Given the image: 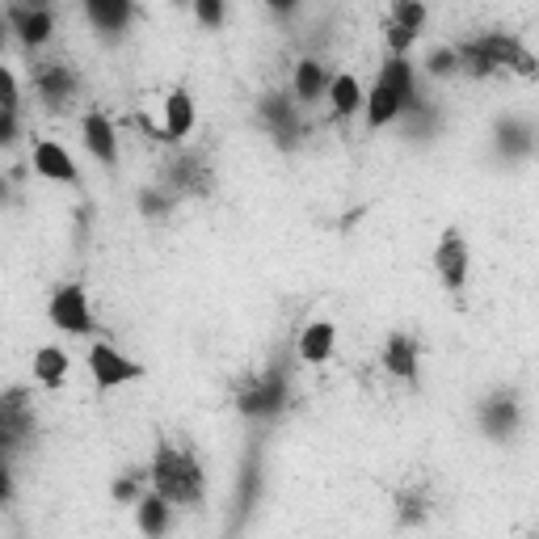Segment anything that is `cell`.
I'll return each instance as SVG.
<instances>
[{
    "label": "cell",
    "instance_id": "1",
    "mask_svg": "<svg viewBox=\"0 0 539 539\" xmlns=\"http://www.w3.org/2000/svg\"><path fill=\"white\" fill-rule=\"evenodd\" d=\"M232 396H236V409H241L249 422H274V417L291 405V358L278 350L257 375L241 379Z\"/></svg>",
    "mask_w": 539,
    "mask_h": 539
},
{
    "label": "cell",
    "instance_id": "2",
    "mask_svg": "<svg viewBox=\"0 0 539 539\" xmlns=\"http://www.w3.org/2000/svg\"><path fill=\"white\" fill-rule=\"evenodd\" d=\"M152 485L165 502H177V506H198L207 493V481H203V464L194 459V451H182L173 447L169 438L156 443V455H152Z\"/></svg>",
    "mask_w": 539,
    "mask_h": 539
},
{
    "label": "cell",
    "instance_id": "3",
    "mask_svg": "<svg viewBox=\"0 0 539 539\" xmlns=\"http://www.w3.org/2000/svg\"><path fill=\"white\" fill-rule=\"evenodd\" d=\"M156 186H165L173 198H207L215 190V169H211V156L207 152H177L161 165L156 173Z\"/></svg>",
    "mask_w": 539,
    "mask_h": 539
},
{
    "label": "cell",
    "instance_id": "4",
    "mask_svg": "<svg viewBox=\"0 0 539 539\" xmlns=\"http://www.w3.org/2000/svg\"><path fill=\"white\" fill-rule=\"evenodd\" d=\"M257 118H262V127L274 135V144L287 152L308 139V123H304V114H299V102L283 89H274L257 102Z\"/></svg>",
    "mask_w": 539,
    "mask_h": 539
},
{
    "label": "cell",
    "instance_id": "5",
    "mask_svg": "<svg viewBox=\"0 0 539 539\" xmlns=\"http://www.w3.org/2000/svg\"><path fill=\"white\" fill-rule=\"evenodd\" d=\"M30 81H34L38 102H43L47 110H55V114H68V110L76 106V97H81V76H76V68L64 64V59H47V64H34Z\"/></svg>",
    "mask_w": 539,
    "mask_h": 539
},
{
    "label": "cell",
    "instance_id": "6",
    "mask_svg": "<svg viewBox=\"0 0 539 539\" xmlns=\"http://www.w3.org/2000/svg\"><path fill=\"white\" fill-rule=\"evenodd\" d=\"M257 497H262V443H249V451H245V464H241V472H236V489H232V518H228V535L224 539H236L245 531V523H249V514H253V506H257Z\"/></svg>",
    "mask_w": 539,
    "mask_h": 539
},
{
    "label": "cell",
    "instance_id": "7",
    "mask_svg": "<svg viewBox=\"0 0 539 539\" xmlns=\"http://www.w3.org/2000/svg\"><path fill=\"white\" fill-rule=\"evenodd\" d=\"M476 422H481V430L489 438H497V443H506V438H514L518 422H523V405H518V392L514 388H493L481 405H476Z\"/></svg>",
    "mask_w": 539,
    "mask_h": 539
},
{
    "label": "cell",
    "instance_id": "8",
    "mask_svg": "<svg viewBox=\"0 0 539 539\" xmlns=\"http://www.w3.org/2000/svg\"><path fill=\"white\" fill-rule=\"evenodd\" d=\"M476 47H481V51L493 59V68H497V72L539 76V59L523 47V38H518V34H502V30H493V34H481V38H476Z\"/></svg>",
    "mask_w": 539,
    "mask_h": 539
},
{
    "label": "cell",
    "instance_id": "9",
    "mask_svg": "<svg viewBox=\"0 0 539 539\" xmlns=\"http://www.w3.org/2000/svg\"><path fill=\"white\" fill-rule=\"evenodd\" d=\"M51 325L55 329H64V333H97V321L89 316V295H85V287H76V283H68V287H59L55 295H51Z\"/></svg>",
    "mask_w": 539,
    "mask_h": 539
},
{
    "label": "cell",
    "instance_id": "10",
    "mask_svg": "<svg viewBox=\"0 0 539 539\" xmlns=\"http://www.w3.org/2000/svg\"><path fill=\"white\" fill-rule=\"evenodd\" d=\"M26 388H9L0 396V438H5V451L13 455L17 447L34 438V413L26 409Z\"/></svg>",
    "mask_w": 539,
    "mask_h": 539
},
{
    "label": "cell",
    "instance_id": "11",
    "mask_svg": "<svg viewBox=\"0 0 539 539\" xmlns=\"http://www.w3.org/2000/svg\"><path fill=\"white\" fill-rule=\"evenodd\" d=\"M468 266H472V257H468L464 236H459L455 228L443 232V241H438V249H434V270H438V278H443L451 291H464V283H468Z\"/></svg>",
    "mask_w": 539,
    "mask_h": 539
},
{
    "label": "cell",
    "instance_id": "12",
    "mask_svg": "<svg viewBox=\"0 0 539 539\" xmlns=\"http://www.w3.org/2000/svg\"><path fill=\"white\" fill-rule=\"evenodd\" d=\"M89 367H93V379H97V388H118V384H131V379H139L144 375V367L139 363H131V358H123L114 346H106V342H97L93 350H89Z\"/></svg>",
    "mask_w": 539,
    "mask_h": 539
},
{
    "label": "cell",
    "instance_id": "13",
    "mask_svg": "<svg viewBox=\"0 0 539 539\" xmlns=\"http://www.w3.org/2000/svg\"><path fill=\"white\" fill-rule=\"evenodd\" d=\"M493 148L506 161H518V156H531L539 148V131L531 123H523V118H502L493 127Z\"/></svg>",
    "mask_w": 539,
    "mask_h": 539
},
{
    "label": "cell",
    "instance_id": "14",
    "mask_svg": "<svg viewBox=\"0 0 539 539\" xmlns=\"http://www.w3.org/2000/svg\"><path fill=\"white\" fill-rule=\"evenodd\" d=\"M5 22L13 26V34L22 38L26 47H43L51 38V9H30V5H9Z\"/></svg>",
    "mask_w": 539,
    "mask_h": 539
},
{
    "label": "cell",
    "instance_id": "15",
    "mask_svg": "<svg viewBox=\"0 0 539 539\" xmlns=\"http://www.w3.org/2000/svg\"><path fill=\"white\" fill-rule=\"evenodd\" d=\"M422 22H426V9H422V5H413V0H401V5H392V26H388V47H392V55H405V47L417 38Z\"/></svg>",
    "mask_w": 539,
    "mask_h": 539
},
{
    "label": "cell",
    "instance_id": "16",
    "mask_svg": "<svg viewBox=\"0 0 539 539\" xmlns=\"http://www.w3.org/2000/svg\"><path fill=\"white\" fill-rule=\"evenodd\" d=\"M34 169L43 173V177H51V182H68V186H81V173H76V165H72L68 148L51 144V139H43V144L34 148Z\"/></svg>",
    "mask_w": 539,
    "mask_h": 539
},
{
    "label": "cell",
    "instance_id": "17",
    "mask_svg": "<svg viewBox=\"0 0 539 539\" xmlns=\"http://www.w3.org/2000/svg\"><path fill=\"white\" fill-rule=\"evenodd\" d=\"M85 144H89V152L97 156L102 165H118V139H114V123L102 114V110H89L85 114Z\"/></svg>",
    "mask_w": 539,
    "mask_h": 539
},
{
    "label": "cell",
    "instance_id": "18",
    "mask_svg": "<svg viewBox=\"0 0 539 539\" xmlns=\"http://www.w3.org/2000/svg\"><path fill=\"white\" fill-rule=\"evenodd\" d=\"M417 350H422V342L409 333H392L388 346H384V367L396 375V379H409V384H417Z\"/></svg>",
    "mask_w": 539,
    "mask_h": 539
},
{
    "label": "cell",
    "instance_id": "19",
    "mask_svg": "<svg viewBox=\"0 0 539 539\" xmlns=\"http://www.w3.org/2000/svg\"><path fill=\"white\" fill-rule=\"evenodd\" d=\"M89 22L102 30L106 38H118L127 26H131V17H135V9L127 5V0H89Z\"/></svg>",
    "mask_w": 539,
    "mask_h": 539
},
{
    "label": "cell",
    "instance_id": "20",
    "mask_svg": "<svg viewBox=\"0 0 539 539\" xmlns=\"http://www.w3.org/2000/svg\"><path fill=\"white\" fill-rule=\"evenodd\" d=\"M333 89V76L316 64V59H299V68H295V102H321V93Z\"/></svg>",
    "mask_w": 539,
    "mask_h": 539
},
{
    "label": "cell",
    "instance_id": "21",
    "mask_svg": "<svg viewBox=\"0 0 539 539\" xmlns=\"http://www.w3.org/2000/svg\"><path fill=\"white\" fill-rule=\"evenodd\" d=\"M379 85H388L396 97H401V110H409L417 102V85H413V68H409V59L405 55H392L384 72H379Z\"/></svg>",
    "mask_w": 539,
    "mask_h": 539
},
{
    "label": "cell",
    "instance_id": "22",
    "mask_svg": "<svg viewBox=\"0 0 539 539\" xmlns=\"http://www.w3.org/2000/svg\"><path fill=\"white\" fill-rule=\"evenodd\" d=\"M333 342H337V329L329 321H316L299 333V358H304V363H325L333 354Z\"/></svg>",
    "mask_w": 539,
    "mask_h": 539
},
{
    "label": "cell",
    "instance_id": "23",
    "mask_svg": "<svg viewBox=\"0 0 539 539\" xmlns=\"http://www.w3.org/2000/svg\"><path fill=\"white\" fill-rule=\"evenodd\" d=\"M430 510H434V502H430L426 489H401L396 493V523L401 527H422L430 518Z\"/></svg>",
    "mask_w": 539,
    "mask_h": 539
},
{
    "label": "cell",
    "instance_id": "24",
    "mask_svg": "<svg viewBox=\"0 0 539 539\" xmlns=\"http://www.w3.org/2000/svg\"><path fill=\"white\" fill-rule=\"evenodd\" d=\"M135 518H139V531H144L148 539H161V535H169V502L161 493H152V497H144L139 502V510H135Z\"/></svg>",
    "mask_w": 539,
    "mask_h": 539
},
{
    "label": "cell",
    "instance_id": "25",
    "mask_svg": "<svg viewBox=\"0 0 539 539\" xmlns=\"http://www.w3.org/2000/svg\"><path fill=\"white\" fill-rule=\"evenodd\" d=\"M165 118H169V127H165L169 144H177L182 135H190V127H194V106H190V93H186V89H173V93H169Z\"/></svg>",
    "mask_w": 539,
    "mask_h": 539
},
{
    "label": "cell",
    "instance_id": "26",
    "mask_svg": "<svg viewBox=\"0 0 539 539\" xmlns=\"http://www.w3.org/2000/svg\"><path fill=\"white\" fill-rule=\"evenodd\" d=\"M34 375L43 379L47 388H59V384H64V375H68V354L55 350V346H43L34 354Z\"/></svg>",
    "mask_w": 539,
    "mask_h": 539
},
{
    "label": "cell",
    "instance_id": "27",
    "mask_svg": "<svg viewBox=\"0 0 539 539\" xmlns=\"http://www.w3.org/2000/svg\"><path fill=\"white\" fill-rule=\"evenodd\" d=\"M401 114V97H396L388 85H375L371 89V102H367V127H384Z\"/></svg>",
    "mask_w": 539,
    "mask_h": 539
},
{
    "label": "cell",
    "instance_id": "28",
    "mask_svg": "<svg viewBox=\"0 0 539 539\" xmlns=\"http://www.w3.org/2000/svg\"><path fill=\"white\" fill-rule=\"evenodd\" d=\"M329 97H333V118H350L358 106H363V89H358L354 76H333Z\"/></svg>",
    "mask_w": 539,
    "mask_h": 539
},
{
    "label": "cell",
    "instance_id": "29",
    "mask_svg": "<svg viewBox=\"0 0 539 539\" xmlns=\"http://www.w3.org/2000/svg\"><path fill=\"white\" fill-rule=\"evenodd\" d=\"M455 55H459V72H468L472 81H485V76H493L497 68H493V59L476 47V38H468V43H459L455 47Z\"/></svg>",
    "mask_w": 539,
    "mask_h": 539
},
{
    "label": "cell",
    "instance_id": "30",
    "mask_svg": "<svg viewBox=\"0 0 539 539\" xmlns=\"http://www.w3.org/2000/svg\"><path fill=\"white\" fill-rule=\"evenodd\" d=\"M173 203H177V198H173L165 186H148V190H139V211L152 215V219L169 215V211H173Z\"/></svg>",
    "mask_w": 539,
    "mask_h": 539
},
{
    "label": "cell",
    "instance_id": "31",
    "mask_svg": "<svg viewBox=\"0 0 539 539\" xmlns=\"http://www.w3.org/2000/svg\"><path fill=\"white\" fill-rule=\"evenodd\" d=\"M426 72H430V76H451V72H459L455 47H434V51L426 55Z\"/></svg>",
    "mask_w": 539,
    "mask_h": 539
},
{
    "label": "cell",
    "instance_id": "32",
    "mask_svg": "<svg viewBox=\"0 0 539 539\" xmlns=\"http://www.w3.org/2000/svg\"><path fill=\"white\" fill-rule=\"evenodd\" d=\"M139 497V472H127L114 481V502H135Z\"/></svg>",
    "mask_w": 539,
    "mask_h": 539
},
{
    "label": "cell",
    "instance_id": "33",
    "mask_svg": "<svg viewBox=\"0 0 539 539\" xmlns=\"http://www.w3.org/2000/svg\"><path fill=\"white\" fill-rule=\"evenodd\" d=\"M194 13H198V22H207V26L224 22V5H215V0H203V5H198Z\"/></svg>",
    "mask_w": 539,
    "mask_h": 539
},
{
    "label": "cell",
    "instance_id": "34",
    "mask_svg": "<svg viewBox=\"0 0 539 539\" xmlns=\"http://www.w3.org/2000/svg\"><path fill=\"white\" fill-rule=\"evenodd\" d=\"M535 539H539V535H535Z\"/></svg>",
    "mask_w": 539,
    "mask_h": 539
}]
</instances>
